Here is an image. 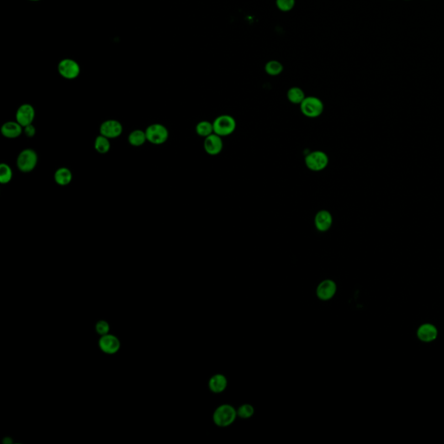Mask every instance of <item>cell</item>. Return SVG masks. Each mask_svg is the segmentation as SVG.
I'll use <instances>...</instances> for the list:
<instances>
[{"instance_id": "cell-28", "label": "cell", "mask_w": 444, "mask_h": 444, "mask_svg": "<svg viewBox=\"0 0 444 444\" xmlns=\"http://www.w3.org/2000/svg\"><path fill=\"white\" fill-rule=\"evenodd\" d=\"M30 1H34L35 2V1H39V0H30Z\"/></svg>"}, {"instance_id": "cell-10", "label": "cell", "mask_w": 444, "mask_h": 444, "mask_svg": "<svg viewBox=\"0 0 444 444\" xmlns=\"http://www.w3.org/2000/svg\"><path fill=\"white\" fill-rule=\"evenodd\" d=\"M337 292V285L331 280H324L319 284L316 289L317 297L323 301H328L335 296Z\"/></svg>"}, {"instance_id": "cell-29", "label": "cell", "mask_w": 444, "mask_h": 444, "mask_svg": "<svg viewBox=\"0 0 444 444\" xmlns=\"http://www.w3.org/2000/svg\"><path fill=\"white\" fill-rule=\"evenodd\" d=\"M406 1H409V0H406Z\"/></svg>"}, {"instance_id": "cell-12", "label": "cell", "mask_w": 444, "mask_h": 444, "mask_svg": "<svg viewBox=\"0 0 444 444\" xmlns=\"http://www.w3.org/2000/svg\"><path fill=\"white\" fill-rule=\"evenodd\" d=\"M121 344L117 337L111 334L102 335L99 340V347L104 353L114 354L120 349Z\"/></svg>"}, {"instance_id": "cell-17", "label": "cell", "mask_w": 444, "mask_h": 444, "mask_svg": "<svg viewBox=\"0 0 444 444\" xmlns=\"http://www.w3.org/2000/svg\"><path fill=\"white\" fill-rule=\"evenodd\" d=\"M54 179L59 186H67L72 181V173L67 168H60L55 171Z\"/></svg>"}, {"instance_id": "cell-21", "label": "cell", "mask_w": 444, "mask_h": 444, "mask_svg": "<svg viewBox=\"0 0 444 444\" xmlns=\"http://www.w3.org/2000/svg\"><path fill=\"white\" fill-rule=\"evenodd\" d=\"M95 149L100 154H106L110 149V143L108 138L103 136L102 134L98 135L95 140Z\"/></svg>"}, {"instance_id": "cell-27", "label": "cell", "mask_w": 444, "mask_h": 444, "mask_svg": "<svg viewBox=\"0 0 444 444\" xmlns=\"http://www.w3.org/2000/svg\"><path fill=\"white\" fill-rule=\"evenodd\" d=\"M23 132L26 135L27 137H33L36 134L35 127L33 124H30L23 128Z\"/></svg>"}, {"instance_id": "cell-8", "label": "cell", "mask_w": 444, "mask_h": 444, "mask_svg": "<svg viewBox=\"0 0 444 444\" xmlns=\"http://www.w3.org/2000/svg\"><path fill=\"white\" fill-rule=\"evenodd\" d=\"M59 72L64 78L75 79L80 74V66L72 59H64L59 65Z\"/></svg>"}, {"instance_id": "cell-15", "label": "cell", "mask_w": 444, "mask_h": 444, "mask_svg": "<svg viewBox=\"0 0 444 444\" xmlns=\"http://www.w3.org/2000/svg\"><path fill=\"white\" fill-rule=\"evenodd\" d=\"M23 127L16 121V122H7L5 123L2 128H1V134H3V136L9 139H14V138L20 136L21 134L23 133Z\"/></svg>"}, {"instance_id": "cell-25", "label": "cell", "mask_w": 444, "mask_h": 444, "mask_svg": "<svg viewBox=\"0 0 444 444\" xmlns=\"http://www.w3.org/2000/svg\"><path fill=\"white\" fill-rule=\"evenodd\" d=\"M296 0H276L277 9L281 12H290L295 6Z\"/></svg>"}, {"instance_id": "cell-26", "label": "cell", "mask_w": 444, "mask_h": 444, "mask_svg": "<svg viewBox=\"0 0 444 444\" xmlns=\"http://www.w3.org/2000/svg\"><path fill=\"white\" fill-rule=\"evenodd\" d=\"M96 330L98 334L102 336V335L108 334V330H109V325L104 320H100V321L97 322V325H96Z\"/></svg>"}, {"instance_id": "cell-9", "label": "cell", "mask_w": 444, "mask_h": 444, "mask_svg": "<svg viewBox=\"0 0 444 444\" xmlns=\"http://www.w3.org/2000/svg\"><path fill=\"white\" fill-rule=\"evenodd\" d=\"M123 133V125L117 120H107L100 126V134L108 138L119 137Z\"/></svg>"}, {"instance_id": "cell-18", "label": "cell", "mask_w": 444, "mask_h": 444, "mask_svg": "<svg viewBox=\"0 0 444 444\" xmlns=\"http://www.w3.org/2000/svg\"><path fill=\"white\" fill-rule=\"evenodd\" d=\"M128 139H129V144L132 146L140 147L146 143V133L144 130L136 129L129 134Z\"/></svg>"}, {"instance_id": "cell-23", "label": "cell", "mask_w": 444, "mask_h": 444, "mask_svg": "<svg viewBox=\"0 0 444 444\" xmlns=\"http://www.w3.org/2000/svg\"><path fill=\"white\" fill-rule=\"evenodd\" d=\"M12 179V170L11 166L6 163L0 165V182L2 184H7Z\"/></svg>"}, {"instance_id": "cell-11", "label": "cell", "mask_w": 444, "mask_h": 444, "mask_svg": "<svg viewBox=\"0 0 444 444\" xmlns=\"http://www.w3.org/2000/svg\"><path fill=\"white\" fill-rule=\"evenodd\" d=\"M34 118H35V109L33 106L28 103L21 105L16 113V121L23 128L30 124H33Z\"/></svg>"}, {"instance_id": "cell-6", "label": "cell", "mask_w": 444, "mask_h": 444, "mask_svg": "<svg viewBox=\"0 0 444 444\" xmlns=\"http://www.w3.org/2000/svg\"><path fill=\"white\" fill-rule=\"evenodd\" d=\"M147 141L155 145H161L166 143L169 138V130L160 123H154L146 129Z\"/></svg>"}, {"instance_id": "cell-5", "label": "cell", "mask_w": 444, "mask_h": 444, "mask_svg": "<svg viewBox=\"0 0 444 444\" xmlns=\"http://www.w3.org/2000/svg\"><path fill=\"white\" fill-rule=\"evenodd\" d=\"M304 162L309 170L314 172H319L327 166L329 163V157L323 151L316 150L306 156Z\"/></svg>"}, {"instance_id": "cell-24", "label": "cell", "mask_w": 444, "mask_h": 444, "mask_svg": "<svg viewBox=\"0 0 444 444\" xmlns=\"http://www.w3.org/2000/svg\"><path fill=\"white\" fill-rule=\"evenodd\" d=\"M254 414H255V408L248 403L242 404L241 406L239 407V409H237V415L242 419L252 418Z\"/></svg>"}, {"instance_id": "cell-2", "label": "cell", "mask_w": 444, "mask_h": 444, "mask_svg": "<svg viewBox=\"0 0 444 444\" xmlns=\"http://www.w3.org/2000/svg\"><path fill=\"white\" fill-rule=\"evenodd\" d=\"M213 132L219 136H228L236 129V121L229 115H221L213 121Z\"/></svg>"}, {"instance_id": "cell-3", "label": "cell", "mask_w": 444, "mask_h": 444, "mask_svg": "<svg viewBox=\"0 0 444 444\" xmlns=\"http://www.w3.org/2000/svg\"><path fill=\"white\" fill-rule=\"evenodd\" d=\"M300 110L306 117L316 118L323 113L324 103L318 97H307L300 103Z\"/></svg>"}, {"instance_id": "cell-22", "label": "cell", "mask_w": 444, "mask_h": 444, "mask_svg": "<svg viewBox=\"0 0 444 444\" xmlns=\"http://www.w3.org/2000/svg\"><path fill=\"white\" fill-rule=\"evenodd\" d=\"M284 67L281 62L277 60H271L266 63L265 65V70L270 76H275L280 75L283 71Z\"/></svg>"}, {"instance_id": "cell-13", "label": "cell", "mask_w": 444, "mask_h": 444, "mask_svg": "<svg viewBox=\"0 0 444 444\" xmlns=\"http://www.w3.org/2000/svg\"><path fill=\"white\" fill-rule=\"evenodd\" d=\"M204 149L208 155H219L223 149V142H222L221 136L213 133V134L208 135V137L205 138Z\"/></svg>"}, {"instance_id": "cell-16", "label": "cell", "mask_w": 444, "mask_h": 444, "mask_svg": "<svg viewBox=\"0 0 444 444\" xmlns=\"http://www.w3.org/2000/svg\"><path fill=\"white\" fill-rule=\"evenodd\" d=\"M208 387L213 393H221L228 387V378L224 375H213L209 379Z\"/></svg>"}, {"instance_id": "cell-14", "label": "cell", "mask_w": 444, "mask_h": 444, "mask_svg": "<svg viewBox=\"0 0 444 444\" xmlns=\"http://www.w3.org/2000/svg\"><path fill=\"white\" fill-rule=\"evenodd\" d=\"M333 219L331 213L327 210H320L314 218V224L319 232H326L331 228Z\"/></svg>"}, {"instance_id": "cell-20", "label": "cell", "mask_w": 444, "mask_h": 444, "mask_svg": "<svg viewBox=\"0 0 444 444\" xmlns=\"http://www.w3.org/2000/svg\"><path fill=\"white\" fill-rule=\"evenodd\" d=\"M196 133L202 137H208V135L213 134V125L208 121L200 122L196 128Z\"/></svg>"}, {"instance_id": "cell-19", "label": "cell", "mask_w": 444, "mask_h": 444, "mask_svg": "<svg viewBox=\"0 0 444 444\" xmlns=\"http://www.w3.org/2000/svg\"><path fill=\"white\" fill-rule=\"evenodd\" d=\"M306 97H307L304 95V91L298 87H292L287 91V98L293 104L300 105L301 102L304 101Z\"/></svg>"}, {"instance_id": "cell-1", "label": "cell", "mask_w": 444, "mask_h": 444, "mask_svg": "<svg viewBox=\"0 0 444 444\" xmlns=\"http://www.w3.org/2000/svg\"><path fill=\"white\" fill-rule=\"evenodd\" d=\"M237 417V409L230 404H221L213 412V421L216 426L224 428L234 424Z\"/></svg>"}, {"instance_id": "cell-7", "label": "cell", "mask_w": 444, "mask_h": 444, "mask_svg": "<svg viewBox=\"0 0 444 444\" xmlns=\"http://www.w3.org/2000/svg\"><path fill=\"white\" fill-rule=\"evenodd\" d=\"M439 331L435 324L431 323H424L418 326L417 337L423 343H432L436 340Z\"/></svg>"}, {"instance_id": "cell-4", "label": "cell", "mask_w": 444, "mask_h": 444, "mask_svg": "<svg viewBox=\"0 0 444 444\" xmlns=\"http://www.w3.org/2000/svg\"><path fill=\"white\" fill-rule=\"evenodd\" d=\"M38 155L32 149H23L18 155L17 166L21 172L30 173L34 170L38 164Z\"/></svg>"}]
</instances>
